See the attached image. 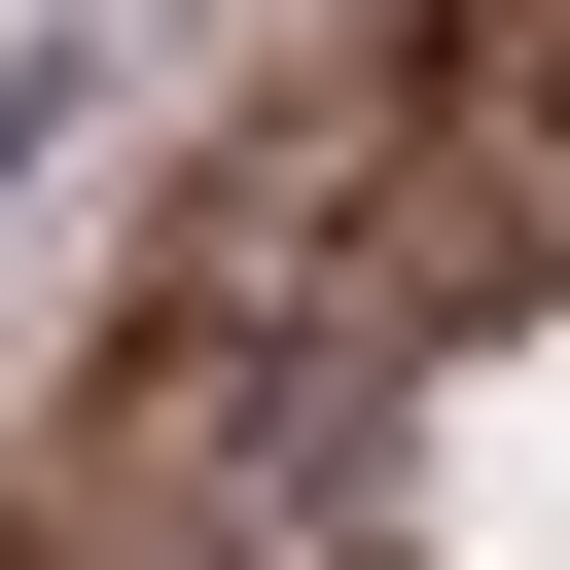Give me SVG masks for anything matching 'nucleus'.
Segmentation results:
<instances>
[{"mask_svg":"<svg viewBox=\"0 0 570 570\" xmlns=\"http://www.w3.org/2000/svg\"><path fill=\"white\" fill-rule=\"evenodd\" d=\"M71 107H107V71H71V36H0V214L71 178Z\"/></svg>","mask_w":570,"mask_h":570,"instance_id":"f03ea898","label":"nucleus"},{"mask_svg":"<svg viewBox=\"0 0 570 570\" xmlns=\"http://www.w3.org/2000/svg\"><path fill=\"white\" fill-rule=\"evenodd\" d=\"M0 570H570V0H321L36 356Z\"/></svg>","mask_w":570,"mask_h":570,"instance_id":"f257e3e1","label":"nucleus"}]
</instances>
